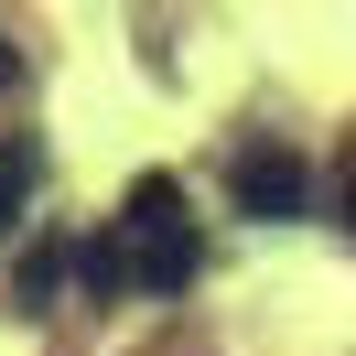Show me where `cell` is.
Listing matches in <instances>:
<instances>
[{"instance_id": "6da1fadb", "label": "cell", "mask_w": 356, "mask_h": 356, "mask_svg": "<svg viewBox=\"0 0 356 356\" xmlns=\"http://www.w3.org/2000/svg\"><path fill=\"white\" fill-rule=\"evenodd\" d=\"M205 270V238H195V216H184V184L173 173H140L130 195H119V227L87 248V291L97 302H119V291H184Z\"/></svg>"}, {"instance_id": "7a4b0ae2", "label": "cell", "mask_w": 356, "mask_h": 356, "mask_svg": "<svg viewBox=\"0 0 356 356\" xmlns=\"http://www.w3.org/2000/svg\"><path fill=\"white\" fill-rule=\"evenodd\" d=\"M227 195H238V216L281 227V216H302V205H313V173H302L291 140H238V152H227Z\"/></svg>"}, {"instance_id": "3957f363", "label": "cell", "mask_w": 356, "mask_h": 356, "mask_svg": "<svg viewBox=\"0 0 356 356\" xmlns=\"http://www.w3.org/2000/svg\"><path fill=\"white\" fill-rule=\"evenodd\" d=\"M22 205H33V140H0V238H11Z\"/></svg>"}, {"instance_id": "277c9868", "label": "cell", "mask_w": 356, "mask_h": 356, "mask_svg": "<svg viewBox=\"0 0 356 356\" xmlns=\"http://www.w3.org/2000/svg\"><path fill=\"white\" fill-rule=\"evenodd\" d=\"M54 281H65V238H44L22 259V281H11V302H54Z\"/></svg>"}, {"instance_id": "5b68a950", "label": "cell", "mask_w": 356, "mask_h": 356, "mask_svg": "<svg viewBox=\"0 0 356 356\" xmlns=\"http://www.w3.org/2000/svg\"><path fill=\"white\" fill-rule=\"evenodd\" d=\"M334 205H346V227H356V152H346V173H334Z\"/></svg>"}, {"instance_id": "8992f818", "label": "cell", "mask_w": 356, "mask_h": 356, "mask_svg": "<svg viewBox=\"0 0 356 356\" xmlns=\"http://www.w3.org/2000/svg\"><path fill=\"white\" fill-rule=\"evenodd\" d=\"M11 76H22V54H11V44H0V87H11Z\"/></svg>"}]
</instances>
